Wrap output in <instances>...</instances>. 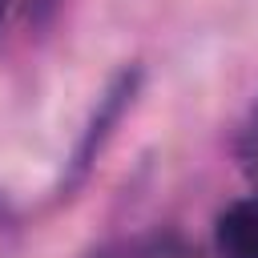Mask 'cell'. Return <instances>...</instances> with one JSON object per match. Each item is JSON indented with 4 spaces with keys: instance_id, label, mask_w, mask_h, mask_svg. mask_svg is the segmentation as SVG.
<instances>
[{
    "instance_id": "cell-3",
    "label": "cell",
    "mask_w": 258,
    "mask_h": 258,
    "mask_svg": "<svg viewBox=\"0 0 258 258\" xmlns=\"http://www.w3.org/2000/svg\"><path fill=\"white\" fill-rule=\"evenodd\" d=\"M89 258H198L189 254L181 242L173 238H125V242H113V246H101L97 254Z\"/></svg>"
},
{
    "instance_id": "cell-2",
    "label": "cell",
    "mask_w": 258,
    "mask_h": 258,
    "mask_svg": "<svg viewBox=\"0 0 258 258\" xmlns=\"http://www.w3.org/2000/svg\"><path fill=\"white\" fill-rule=\"evenodd\" d=\"M218 258H258V194L230 202L214 222Z\"/></svg>"
},
{
    "instance_id": "cell-4",
    "label": "cell",
    "mask_w": 258,
    "mask_h": 258,
    "mask_svg": "<svg viewBox=\"0 0 258 258\" xmlns=\"http://www.w3.org/2000/svg\"><path fill=\"white\" fill-rule=\"evenodd\" d=\"M238 161H242L250 185L258 189V101H254V109H250V117H246V125H242V137H238Z\"/></svg>"
},
{
    "instance_id": "cell-5",
    "label": "cell",
    "mask_w": 258,
    "mask_h": 258,
    "mask_svg": "<svg viewBox=\"0 0 258 258\" xmlns=\"http://www.w3.org/2000/svg\"><path fill=\"white\" fill-rule=\"evenodd\" d=\"M0 8H4V0H0Z\"/></svg>"
},
{
    "instance_id": "cell-1",
    "label": "cell",
    "mask_w": 258,
    "mask_h": 258,
    "mask_svg": "<svg viewBox=\"0 0 258 258\" xmlns=\"http://www.w3.org/2000/svg\"><path fill=\"white\" fill-rule=\"evenodd\" d=\"M137 89H141V69H137V64H129V69H121V73L109 81V89L97 97V109H93V117H89V125H85V133H81V141H77L73 157H69L64 189H77V185L85 181V173H89V169H93V161L101 157L105 141L113 137L117 121L133 109Z\"/></svg>"
}]
</instances>
